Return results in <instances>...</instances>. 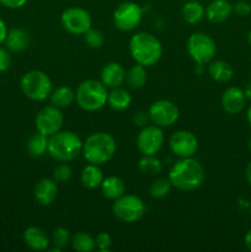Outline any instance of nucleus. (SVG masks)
I'll return each mask as SVG.
<instances>
[{
	"label": "nucleus",
	"mask_w": 251,
	"mask_h": 252,
	"mask_svg": "<svg viewBox=\"0 0 251 252\" xmlns=\"http://www.w3.org/2000/svg\"><path fill=\"white\" fill-rule=\"evenodd\" d=\"M206 179V172L198 160L182 158L172 165L169 172V180L172 186L181 191H193L202 186Z\"/></svg>",
	"instance_id": "f257e3e1"
},
{
	"label": "nucleus",
	"mask_w": 251,
	"mask_h": 252,
	"mask_svg": "<svg viewBox=\"0 0 251 252\" xmlns=\"http://www.w3.org/2000/svg\"><path fill=\"white\" fill-rule=\"evenodd\" d=\"M162 44L149 32H138L129 39V53L135 63L149 68L155 65L162 56Z\"/></svg>",
	"instance_id": "f03ea898"
},
{
	"label": "nucleus",
	"mask_w": 251,
	"mask_h": 252,
	"mask_svg": "<svg viewBox=\"0 0 251 252\" xmlns=\"http://www.w3.org/2000/svg\"><path fill=\"white\" fill-rule=\"evenodd\" d=\"M115 138L106 132H96L89 135L83 142V152L86 161L89 164L102 165L110 161L116 154Z\"/></svg>",
	"instance_id": "7ed1b4c3"
},
{
	"label": "nucleus",
	"mask_w": 251,
	"mask_h": 252,
	"mask_svg": "<svg viewBox=\"0 0 251 252\" xmlns=\"http://www.w3.org/2000/svg\"><path fill=\"white\" fill-rule=\"evenodd\" d=\"M83 152V140L70 130H59L48 137V154L59 162L75 160Z\"/></svg>",
	"instance_id": "20e7f679"
},
{
	"label": "nucleus",
	"mask_w": 251,
	"mask_h": 252,
	"mask_svg": "<svg viewBox=\"0 0 251 252\" xmlns=\"http://www.w3.org/2000/svg\"><path fill=\"white\" fill-rule=\"evenodd\" d=\"M107 88L101 81L89 79L78 86L75 100L79 107L88 112L98 111L107 103Z\"/></svg>",
	"instance_id": "39448f33"
},
{
	"label": "nucleus",
	"mask_w": 251,
	"mask_h": 252,
	"mask_svg": "<svg viewBox=\"0 0 251 252\" xmlns=\"http://www.w3.org/2000/svg\"><path fill=\"white\" fill-rule=\"evenodd\" d=\"M22 93L32 101H44L52 93V80L44 71L30 70L20 81Z\"/></svg>",
	"instance_id": "423d86ee"
},
{
	"label": "nucleus",
	"mask_w": 251,
	"mask_h": 252,
	"mask_svg": "<svg viewBox=\"0 0 251 252\" xmlns=\"http://www.w3.org/2000/svg\"><path fill=\"white\" fill-rule=\"evenodd\" d=\"M147 207L140 197L134 194H123L115 199L112 204V212L117 219L125 223H134L145 214Z\"/></svg>",
	"instance_id": "0eeeda50"
},
{
	"label": "nucleus",
	"mask_w": 251,
	"mask_h": 252,
	"mask_svg": "<svg viewBox=\"0 0 251 252\" xmlns=\"http://www.w3.org/2000/svg\"><path fill=\"white\" fill-rule=\"evenodd\" d=\"M187 52L196 64H207L213 61L217 52L214 39L203 32H194L187 39Z\"/></svg>",
	"instance_id": "6e6552de"
},
{
	"label": "nucleus",
	"mask_w": 251,
	"mask_h": 252,
	"mask_svg": "<svg viewBox=\"0 0 251 252\" xmlns=\"http://www.w3.org/2000/svg\"><path fill=\"white\" fill-rule=\"evenodd\" d=\"M61 24L63 29L70 34L80 36L84 34L93 25L90 12L80 6L68 7L61 16Z\"/></svg>",
	"instance_id": "1a4fd4ad"
},
{
	"label": "nucleus",
	"mask_w": 251,
	"mask_h": 252,
	"mask_svg": "<svg viewBox=\"0 0 251 252\" xmlns=\"http://www.w3.org/2000/svg\"><path fill=\"white\" fill-rule=\"evenodd\" d=\"M143 19V9L139 4L125 1L113 11V24L121 31H132L139 26Z\"/></svg>",
	"instance_id": "9d476101"
},
{
	"label": "nucleus",
	"mask_w": 251,
	"mask_h": 252,
	"mask_svg": "<svg viewBox=\"0 0 251 252\" xmlns=\"http://www.w3.org/2000/svg\"><path fill=\"white\" fill-rule=\"evenodd\" d=\"M150 121L157 127H171L179 120V108L170 100H157L150 105L148 111Z\"/></svg>",
	"instance_id": "9b49d317"
},
{
	"label": "nucleus",
	"mask_w": 251,
	"mask_h": 252,
	"mask_svg": "<svg viewBox=\"0 0 251 252\" xmlns=\"http://www.w3.org/2000/svg\"><path fill=\"white\" fill-rule=\"evenodd\" d=\"M64 117L62 113L61 108L56 107V106H46L42 108L36 116V128L37 132L42 133V134L51 137V135L56 134L57 132L62 129L63 127Z\"/></svg>",
	"instance_id": "f8f14e48"
},
{
	"label": "nucleus",
	"mask_w": 251,
	"mask_h": 252,
	"mask_svg": "<svg viewBox=\"0 0 251 252\" xmlns=\"http://www.w3.org/2000/svg\"><path fill=\"white\" fill-rule=\"evenodd\" d=\"M164 133L157 126H144L137 137V148L143 155H155L164 145Z\"/></svg>",
	"instance_id": "ddd939ff"
},
{
	"label": "nucleus",
	"mask_w": 251,
	"mask_h": 252,
	"mask_svg": "<svg viewBox=\"0 0 251 252\" xmlns=\"http://www.w3.org/2000/svg\"><path fill=\"white\" fill-rule=\"evenodd\" d=\"M170 149L177 158H192L198 149V140L188 130H177L170 137Z\"/></svg>",
	"instance_id": "4468645a"
},
{
	"label": "nucleus",
	"mask_w": 251,
	"mask_h": 252,
	"mask_svg": "<svg viewBox=\"0 0 251 252\" xmlns=\"http://www.w3.org/2000/svg\"><path fill=\"white\" fill-rule=\"evenodd\" d=\"M246 96L238 86H230L223 93L220 98L221 108L229 115H236L245 107Z\"/></svg>",
	"instance_id": "2eb2a0df"
},
{
	"label": "nucleus",
	"mask_w": 251,
	"mask_h": 252,
	"mask_svg": "<svg viewBox=\"0 0 251 252\" xmlns=\"http://www.w3.org/2000/svg\"><path fill=\"white\" fill-rule=\"evenodd\" d=\"M126 70L120 63L111 62L107 63L101 70V83L107 89L121 88L126 81Z\"/></svg>",
	"instance_id": "dca6fc26"
},
{
	"label": "nucleus",
	"mask_w": 251,
	"mask_h": 252,
	"mask_svg": "<svg viewBox=\"0 0 251 252\" xmlns=\"http://www.w3.org/2000/svg\"><path fill=\"white\" fill-rule=\"evenodd\" d=\"M58 197V184L53 179H42L34 187V199L41 206H51Z\"/></svg>",
	"instance_id": "f3484780"
},
{
	"label": "nucleus",
	"mask_w": 251,
	"mask_h": 252,
	"mask_svg": "<svg viewBox=\"0 0 251 252\" xmlns=\"http://www.w3.org/2000/svg\"><path fill=\"white\" fill-rule=\"evenodd\" d=\"M233 5L228 0H213L206 7V17L213 24H221L230 17Z\"/></svg>",
	"instance_id": "a211bd4d"
},
{
	"label": "nucleus",
	"mask_w": 251,
	"mask_h": 252,
	"mask_svg": "<svg viewBox=\"0 0 251 252\" xmlns=\"http://www.w3.org/2000/svg\"><path fill=\"white\" fill-rule=\"evenodd\" d=\"M24 241L31 250L34 251L47 250L51 244L46 231L37 226H30L24 231Z\"/></svg>",
	"instance_id": "6ab92c4d"
},
{
	"label": "nucleus",
	"mask_w": 251,
	"mask_h": 252,
	"mask_svg": "<svg viewBox=\"0 0 251 252\" xmlns=\"http://www.w3.org/2000/svg\"><path fill=\"white\" fill-rule=\"evenodd\" d=\"M100 187L103 197H106L107 199H111V201H115V199L120 198L121 196H123L126 193L125 181L118 176L106 177V179H103Z\"/></svg>",
	"instance_id": "aec40b11"
},
{
	"label": "nucleus",
	"mask_w": 251,
	"mask_h": 252,
	"mask_svg": "<svg viewBox=\"0 0 251 252\" xmlns=\"http://www.w3.org/2000/svg\"><path fill=\"white\" fill-rule=\"evenodd\" d=\"M7 48L12 52H22L29 47L30 34L24 29H12L7 31V36L5 38Z\"/></svg>",
	"instance_id": "412c9836"
},
{
	"label": "nucleus",
	"mask_w": 251,
	"mask_h": 252,
	"mask_svg": "<svg viewBox=\"0 0 251 252\" xmlns=\"http://www.w3.org/2000/svg\"><path fill=\"white\" fill-rule=\"evenodd\" d=\"M209 76L217 83H228L234 75V69L225 61H212L208 66Z\"/></svg>",
	"instance_id": "4be33fe9"
},
{
	"label": "nucleus",
	"mask_w": 251,
	"mask_h": 252,
	"mask_svg": "<svg viewBox=\"0 0 251 252\" xmlns=\"http://www.w3.org/2000/svg\"><path fill=\"white\" fill-rule=\"evenodd\" d=\"M103 179L105 177H103L102 170L98 167V165L89 164L81 171V184H83L84 187H86L89 189H95L97 187H100Z\"/></svg>",
	"instance_id": "5701e85b"
},
{
	"label": "nucleus",
	"mask_w": 251,
	"mask_h": 252,
	"mask_svg": "<svg viewBox=\"0 0 251 252\" xmlns=\"http://www.w3.org/2000/svg\"><path fill=\"white\" fill-rule=\"evenodd\" d=\"M206 16V9L203 5L196 0H187L182 7V17L189 25H197Z\"/></svg>",
	"instance_id": "b1692460"
},
{
	"label": "nucleus",
	"mask_w": 251,
	"mask_h": 252,
	"mask_svg": "<svg viewBox=\"0 0 251 252\" xmlns=\"http://www.w3.org/2000/svg\"><path fill=\"white\" fill-rule=\"evenodd\" d=\"M132 102V96L127 90L122 88L112 89L111 93H108L107 105L115 111H125L127 110Z\"/></svg>",
	"instance_id": "393cba45"
},
{
	"label": "nucleus",
	"mask_w": 251,
	"mask_h": 252,
	"mask_svg": "<svg viewBox=\"0 0 251 252\" xmlns=\"http://www.w3.org/2000/svg\"><path fill=\"white\" fill-rule=\"evenodd\" d=\"M52 105L58 108L69 107L75 101V93L69 86L62 85L53 90L49 95Z\"/></svg>",
	"instance_id": "a878e982"
},
{
	"label": "nucleus",
	"mask_w": 251,
	"mask_h": 252,
	"mask_svg": "<svg viewBox=\"0 0 251 252\" xmlns=\"http://www.w3.org/2000/svg\"><path fill=\"white\" fill-rule=\"evenodd\" d=\"M27 152L31 157L41 158L48 153V137L37 132L27 140Z\"/></svg>",
	"instance_id": "bb28decb"
},
{
	"label": "nucleus",
	"mask_w": 251,
	"mask_h": 252,
	"mask_svg": "<svg viewBox=\"0 0 251 252\" xmlns=\"http://www.w3.org/2000/svg\"><path fill=\"white\" fill-rule=\"evenodd\" d=\"M126 80H127L128 85L132 89L143 88L148 80L147 68L137 63L128 70L127 74H126Z\"/></svg>",
	"instance_id": "cd10ccee"
},
{
	"label": "nucleus",
	"mask_w": 251,
	"mask_h": 252,
	"mask_svg": "<svg viewBox=\"0 0 251 252\" xmlns=\"http://www.w3.org/2000/svg\"><path fill=\"white\" fill-rule=\"evenodd\" d=\"M71 248L79 252H91L96 249L95 239L85 231H79L70 239Z\"/></svg>",
	"instance_id": "c85d7f7f"
},
{
	"label": "nucleus",
	"mask_w": 251,
	"mask_h": 252,
	"mask_svg": "<svg viewBox=\"0 0 251 252\" xmlns=\"http://www.w3.org/2000/svg\"><path fill=\"white\" fill-rule=\"evenodd\" d=\"M138 169L142 174L157 176L162 171V164L157 158H155V155H143L138 162Z\"/></svg>",
	"instance_id": "c756f323"
},
{
	"label": "nucleus",
	"mask_w": 251,
	"mask_h": 252,
	"mask_svg": "<svg viewBox=\"0 0 251 252\" xmlns=\"http://www.w3.org/2000/svg\"><path fill=\"white\" fill-rule=\"evenodd\" d=\"M171 182L169 179H155L150 184L149 193L153 198H164L171 191Z\"/></svg>",
	"instance_id": "7c9ffc66"
},
{
	"label": "nucleus",
	"mask_w": 251,
	"mask_h": 252,
	"mask_svg": "<svg viewBox=\"0 0 251 252\" xmlns=\"http://www.w3.org/2000/svg\"><path fill=\"white\" fill-rule=\"evenodd\" d=\"M83 36H84V41H85V43L93 49L101 48V47L103 46V43H105V37H103V33L97 29H93V27H90V29H89Z\"/></svg>",
	"instance_id": "2f4dec72"
},
{
	"label": "nucleus",
	"mask_w": 251,
	"mask_h": 252,
	"mask_svg": "<svg viewBox=\"0 0 251 252\" xmlns=\"http://www.w3.org/2000/svg\"><path fill=\"white\" fill-rule=\"evenodd\" d=\"M69 243H70V234H69L68 229L62 228V226L54 229V231L52 233V244L54 248L62 251L68 246Z\"/></svg>",
	"instance_id": "473e14b6"
},
{
	"label": "nucleus",
	"mask_w": 251,
	"mask_h": 252,
	"mask_svg": "<svg viewBox=\"0 0 251 252\" xmlns=\"http://www.w3.org/2000/svg\"><path fill=\"white\" fill-rule=\"evenodd\" d=\"M73 175L71 167L69 166L66 162H63L61 165H57L53 170V180L57 184H64V182L69 181Z\"/></svg>",
	"instance_id": "72a5a7b5"
},
{
	"label": "nucleus",
	"mask_w": 251,
	"mask_h": 252,
	"mask_svg": "<svg viewBox=\"0 0 251 252\" xmlns=\"http://www.w3.org/2000/svg\"><path fill=\"white\" fill-rule=\"evenodd\" d=\"M95 243H96V248H97L100 251H108L111 248H112L113 240L108 233H100L97 234V236H96Z\"/></svg>",
	"instance_id": "f704fd0d"
},
{
	"label": "nucleus",
	"mask_w": 251,
	"mask_h": 252,
	"mask_svg": "<svg viewBox=\"0 0 251 252\" xmlns=\"http://www.w3.org/2000/svg\"><path fill=\"white\" fill-rule=\"evenodd\" d=\"M233 11L239 16H248L251 12V5L245 0H240L233 5Z\"/></svg>",
	"instance_id": "c9c22d12"
},
{
	"label": "nucleus",
	"mask_w": 251,
	"mask_h": 252,
	"mask_svg": "<svg viewBox=\"0 0 251 252\" xmlns=\"http://www.w3.org/2000/svg\"><path fill=\"white\" fill-rule=\"evenodd\" d=\"M10 63H11V58H10L9 52L5 48L0 47V73L9 69Z\"/></svg>",
	"instance_id": "e433bc0d"
},
{
	"label": "nucleus",
	"mask_w": 251,
	"mask_h": 252,
	"mask_svg": "<svg viewBox=\"0 0 251 252\" xmlns=\"http://www.w3.org/2000/svg\"><path fill=\"white\" fill-rule=\"evenodd\" d=\"M1 5H4L7 9H20V7L25 6L27 0H0Z\"/></svg>",
	"instance_id": "4c0bfd02"
},
{
	"label": "nucleus",
	"mask_w": 251,
	"mask_h": 252,
	"mask_svg": "<svg viewBox=\"0 0 251 252\" xmlns=\"http://www.w3.org/2000/svg\"><path fill=\"white\" fill-rule=\"evenodd\" d=\"M148 120H150L149 115H148V113H145V112H142V111H139V112L135 113L134 117H133V121H134V123L137 126H139V127H144V126H147Z\"/></svg>",
	"instance_id": "58836bf2"
},
{
	"label": "nucleus",
	"mask_w": 251,
	"mask_h": 252,
	"mask_svg": "<svg viewBox=\"0 0 251 252\" xmlns=\"http://www.w3.org/2000/svg\"><path fill=\"white\" fill-rule=\"evenodd\" d=\"M6 36H7L6 24H5V22L2 21L1 19H0V44H1L2 42H5V38H6Z\"/></svg>",
	"instance_id": "ea45409f"
},
{
	"label": "nucleus",
	"mask_w": 251,
	"mask_h": 252,
	"mask_svg": "<svg viewBox=\"0 0 251 252\" xmlns=\"http://www.w3.org/2000/svg\"><path fill=\"white\" fill-rule=\"evenodd\" d=\"M244 243H245L246 248L251 251V229H249L245 234V238H244Z\"/></svg>",
	"instance_id": "a19ab883"
},
{
	"label": "nucleus",
	"mask_w": 251,
	"mask_h": 252,
	"mask_svg": "<svg viewBox=\"0 0 251 252\" xmlns=\"http://www.w3.org/2000/svg\"><path fill=\"white\" fill-rule=\"evenodd\" d=\"M245 177H246V181H248V184L251 186V161L249 162L248 166H246Z\"/></svg>",
	"instance_id": "79ce46f5"
},
{
	"label": "nucleus",
	"mask_w": 251,
	"mask_h": 252,
	"mask_svg": "<svg viewBox=\"0 0 251 252\" xmlns=\"http://www.w3.org/2000/svg\"><path fill=\"white\" fill-rule=\"evenodd\" d=\"M244 94H245L246 98H249V100L251 101V80L249 81L248 84H246L245 90H244Z\"/></svg>",
	"instance_id": "37998d69"
},
{
	"label": "nucleus",
	"mask_w": 251,
	"mask_h": 252,
	"mask_svg": "<svg viewBox=\"0 0 251 252\" xmlns=\"http://www.w3.org/2000/svg\"><path fill=\"white\" fill-rule=\"evenodd\" d=\"M246 118H248V122L251 127V105H250V107H249L248 113H246Z\"/></svg>",
	"instance_id": "c03bdc74"
},
{
	"label": "nucleus",
	"mask_w": 251,
	"mask_h": 252,
	"mask_svg": "<svg viewBox=\"0 0 251 252\" xmlns=\"http://www.w3.org/2000/svg\"><path fill=\"white\" fill-rule=\"evenodd\" d=\"M248 41H249V43H250V46H251V31L249 32V34H248Z\"/></svg>",
	"instance_id": "a18cd8bd"
},
{
	"label": "nucleus",
	"mask_w": 251,
	"mask_h": 252,
	"mask_svg": "<svg viewBox=\"0 0 251 252\" xmlns=\"http://www.w3.org/2000/svg\"><path fill=\"white\" fill-rule=\"evenodd\" d=\"M248 147H249V150L251 152V137H250V139H249V142H248Z\"/></svg>",
	"instance_id": "49530a36"
},
{
	"label": "nucleus",
	"mask_w": 251,
	"mask_h": 252,
	"mask_svg": "<svg viewBox=\"0 0 251 252\" xmlns=\"http://www.w3.org/2000/svg\"><path fill=\"white\" fill-rule=\"evenodd\" d=\"M0 5H1V1H0Z\"/></svg>",
	"instance_id": "de8ad7c7"
}]
</instances>
